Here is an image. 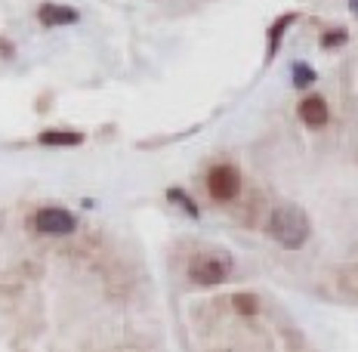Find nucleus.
I'll list each match as a JSON object with an SVG mask.
<instances>
[{
	"mask_svg": "<svg viewBox=\"0 0 358 352\" xmlns=\"http://www.w3.org/2000/svg\"><path fill=\"white\" fill-rule=\"evenodd\" d=\"M268 232H272V238L281 247H287V251H300V247L309 241L312 226H309V216H306L300 207L281 204V207H275L272 220H268Z\"/></svg>",
	"mask_w": 358,
	"mask_h": 352,
	"instance_id": "1",
	"label": "nucleus"
},
{
	"mask_svg": "<svg viewBox=\"0 0 358 352\" xmlns=\"http://www.w3.org/2000/svg\"><path fill=\"white\" fill-rule=\"evenodd\" d=\"M207 192L216 201H232L241 192V174H238L235 164H216L207 174Z\"/></svg>",
	"mask_w": 358,
	"mask_h": 352,
	"instance_id": "2",
	"label": "nucleus"
},
{
	"mask_svg": "<svg viewBox=\"0 0 358 352\" xmlns=\"http://www.w3.org/2000/svg\"><path fill=\"white\" fill-rule=\"evenodd\" d=\"M31 223L41 235H71V232L78 229L74 213L65 211V207H41Z\"/></svg>",
	"mask_w": 358,
	"mask_h": 352,
	"instance_id": "3",
	"label": "nucleus"
},
{
	"mask_svg": "<svg viewBox=\"0 0 358 352\" xmlns=\"http://www.w3.org/2000/svg\"><path fill=\"white\" fill-rule=\"evenodd\" d=\"M189 279L195 284H204V288L222 284L229 279V263L220 257H195L189 266Z\"/></svg>",
	"mask_w": 358,
	"mask_h": 352,
	"instance_id": "4",
	"label": "nucleus"
},
{
	"mask_svg": "<svg viewBox=\"0 0 358 352\" xmlns=\"http://www.w3.org/2000/svg\"><path fill=\"white\" fill-rule=\"evenodd\" d=\"M37 19L47 28H59V25H74V22L80 19V13L65 3H43L41 10H37Z\"/></svg>",
	"mask_w": 358,
	"mask_h": 352,
	"instance_id": "5",
	"label": "nucleus"
},
{
	"mask_svg": "<svg viewBox=\"0 0 358 352\" xmlns=\"http://www.w3.org/2000/svg\"><path fill=\"white\" fill-rule=\"evenodd\" d=\"M327 118H331V111H327V102L322 96H306L300 102V121L306 127H312V130H318V127L327 124Z\"/></svg>",
	"mask_w": 358,
	"mask_h": 352,
	"instance_id": "6",
	"label": "nucleus"
},
{
	"mask_svg": "<svg viewBox=\"0 0 358 352\" xmlns=\"http://www.w3.org/2000/svg\"><path fill=\"white\" fill-rule=\"evenodd\" d=\"M41 142H43V146H80V142H84V133H74V130H43Z\"/></svg>",
	"mask_w": 358,
	"mask_h": 352,
	"instance_id": "7",
	"label": "nucleus"
},
{
	"mask_svg": "<svg viewBox=\"0 0 358 352\" xmlns=\"http://www.w3.org/2000/svg\"><path fill=\"white\" fill-rule=\"evenodd\" d=\"M294 13H287V16H281L278 22H275V25L272 28H268V50H266V56L268 59H272L275 53H278V43H281V37H285V31H287V28L290 25H294Z\"/></svg>",
	"mask_w": 358,
	"mask_h": 352,
	"instance_id": "8",
	"label": "nucleus"
},
{
	"mask_svg": "<svg viewBox=\"0 0 358 352\" xmlns=\"http://www.w3.org/2000/svg\"><path fill=\"white\" fill-rule=\"evenodd\" d=\"M167 198L173 201L176 207H182V211L189 213V216H198V204H195V201H192V198H189V195H185L182 189H170V192H167Z\"/></svg>",
	"mask_w": 358,
	"mask_h": 352,
	"instance_id": "9",
	"label": "nucleus"
},
{
	"mask_svg": "<svg viewBox=\"0 0 358 352\" xmlns=\"http://www.w3.org/2000/svg\"><path fill=\"white\" fill-rule=\"evenodd\" d=\"M290 74H294V87H312L315 84V71H312L306 62H296Z\"/></svg>",
	"mask_w": 358,
	"mask_h": 352,
	"instance_id": "10",
	"label": "nucleus"
},
{
	"mask_svg": "<svg viewBox=\"0 0 358 352\" xmlns=\"http://www.w3.org/2000/svg\"><path fill=\"white\" fill-rule=\"evenodd\" d=\"M232 303H235V309L241 312V316H257V297L253 294H235L232 297Z\"/></svg>",
	"mask_w": 358,
	"mask_h": 352,
	"instance_id": "11",
	"label": "nucleus"
},
{
	"mask_svg": "<svg viewBox=\"0 0 358 352\" xmlns=\"http://www.w3.org/2000/svg\"><path fill=\"white\" fill-rule=\"evenodd\" d=\"M349 41V34L343 31V28H334V31H324L322 34V47L324 50H334V47H343V43Z\"/></svg>",
	"mask_w": 358,
	"mask_h": 352,
	"instance_id": "12",
	"label": "nucleus"
},
{
	"mask_svg": "<svg viewBox=\"0 0 358 352\" xmlns=\"http://www.w3.org/2000/svg\"><path fill=\"white\" fill-rule=\"evenodd\" d=\"M349 6H352V13L358 16V0H349Z\"/></svg>",
	"mask_w": 358,
	"mask_h": 352,
	"instance_id": "13",
	"label": "nucleus"
}]
</instances>
